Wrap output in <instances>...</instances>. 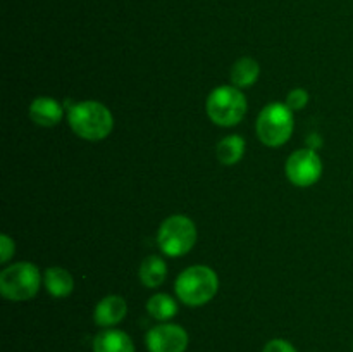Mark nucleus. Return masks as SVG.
Instances as JSON below:
<instances>
[{
  "label": "nucleus",
  "mask_w": 353,
  "mask_h": 352,
  "mask_svg": "<svg viewBox=\"0 0 353 352\" xmlns=\"http://www.w3.org/2000/svg\"><path fill=\"white\" fill-rule=\"evenodd\" d=\"M285 171L293 185L310 186L319 182L321 175H323V162L316 150L302 148L290 155Z\"/></svg>",
  "instance_id": "obj_7"
},
{
  "label": "nucleus",
  "mask_w": 353,
  "mask_h": 352,
  "mask_svg": "<svg viewBox=\"0 0 353 352\" xmlns=\"http://www.w3.org/2000/svg\"><path fill=\"white\" fill-rule=\"evenodd\" d=\"M0 251H2V259L0 262H7L10 259V255L14 254V242L10 240L7 235L0 237Z\"/></svg>",
  "instance_id": "obj_19"
},
{
  "label": "nucleus",
  "mask_w": 353,
  "mask_h": 352,
  "mask_svg": "<svg viewBox=\"0 0 353 352\" xmlns=\"http://www.w3.org/2000/svg\"><path fill=\"white\" fill-rule=\"evenodd\" d=\"M293 110L286 104L265 106L257 117V137L268 147H281L293 133Z\"/></svg>",
  "instance_id": "obj_3"
},
{
  "label": "nucleus",
  "mask_w": 353,
  "mask_h": 352,
  "mask_svg": "<svg viewBox=\"0 0 353 352\" xmlns=\"http://www.w3.org/2000/svg\"><path fill=\"white\" fill-rule=\"evenodd\" d=\"M245 154V140L240 135H230L217 144V159L226 166H233L241 161Z\"/></svg>",
  "instance_id": "obj_15"
},
{
  "label": "nucleus",
  "mask_w": 353,
  "mask_h": 352,
  "mask_svg": "<svg viewBox=\"0 0 353 352\" xmlns=\"http://www.w3.org/2000/svg\"><path fill=\"white\" fill-rule=\"evenodd\" d=\"M41 275L31 262H16L0 273V292L6 299L30 300L40 290Z\"/></svg>",
  "instance_id": "obj_5"
},
{
  "label": "nucleus",
  "mask_w": 353,
  "mask_h": 352,
  "mask_svg": "<svg viewBox=\"0 0 353 352\" xmlns=\"http://www.w3.org/2000/svg\"><path fill=\"white\" fill-rule=\"evenodd\" d=\"M147 311L152 317L159 321H168L176 316L178 313V304L168 293H157V295L150 297L147 302Z\"/></svg>",
  "instance_id": "obj_16"
},
{
  "label": "nucleus",
  "mask_w": 353,
  "mask_h": 352,
  "mask_svg": "<svg viewBox=\"0 0 353 352\" xmlns=\"http://www.w3.org/2000/svg\"><path fill=\"white\" fill-rule=\"evenodd\" d=\"M165 275H168V266L165 261L159 255H148L143 259L140 266V280L148 289H155L164 283Z\"/></svg>",
  "instance_id": "obj_13"
},
{
  "label": "nucleus",
  "mask_w": 353,
  "mask_h": 352,
  "mask_svg": "<svg viewBox=\"0 0 353 352\" xmlns=\"http://www.w3.org/2000/svg\"><path fill=\"white\" fill-rule=\"evenodd\" d=\"M157 242L161 251L169 257L188 254L196 242V226L188 216L174 214L159 228Z\"/></svg>",
  "instance_id": "obj_6"
},
{
  "label": "nucleus",
  "mask_w": 353,
  "mask_h": 352,
  "mask_svg": "<svg viewBox=\"0 0 353 352\" xmlns=\"http://www.w3.org/2000/svg\"><path fill=\"white\" fill-rule=\"evenodd\" d=\"M45 289L48 290L52 297H57V299H62V297H68L69 293L74 289V280H72L71 273L64 268H48L45 271Z\"/></svg>",
  "instance_id": "obj_12"
},
{
  "label": "nucleus",
  "mask_w": 353,
  "mask_h": 352,
  "mask_svg": "<svg viewBox=\"0 0 353 352\" xmlns=\"http://www.w3.org/2000/svg\"><path fill=\"white\" fill-rule=\"evenodd\" d=\"M69 124L79 138L99 141L109 137L114 128L112 113L95 100L72 104L68 114Z\"/></svg>",
  "instance_id": "obj_1"
},
{
  "label": "nucleus",
  "mask_w": 353,
  "mask_h": 352,
  "mask_svg": "<svg viewBox=\"0 0 353 352\" xmlns=\"http://www.w3.org/2000/svg\"><path fill=\"white\" fill-rule=\"evenodd\" d=\"M62 116H64V107L52 97H38L30 106V117L38 126H57L62 121Z\"/></svg>",
  "instance_id": "obj_9"
},
{
  "label": "nucleus",
  "mask_w": 353,
  "mask_h": 352,
  "mask_svg": "<svg viewBox=\"0 0 353 352\" xmlns=\"http://www.w3.org/2000/svg\"><path fill=\"white\" fill-rule=\"evenodd\" d=\"M93 352H134V344L128 333L110 328L93 338Z\"/></svg>",
  "instance_id": "obj_11"
},
{
  "label": "nucleus",
  "mask_w": 353,
  "mask_h": 352,
  "mask_svg": "<svg viewBox=\"0 0 353 352\" xmlns=\"http://www.w3.org/2000/svg\"><path fill=\"white\" fill-rule=\"evenodd\" d=\"M188 333L179 324H157L147 333L148 352H185Z\"/></svg>",
  "instance_id": "obj_8"
},
{
  "label": "nucleus",
  "mask_w": 353,
  "mask_h": 352,
  "mask_svg": "<svg viewBox=\"0 0 353 352\" xmlns=\"http://www.w3.org/2000/svg\"><path fill=\"white\" fill-rule=\"evenodd\" d=\"M259 75H261L259 62L252 57H241L231 69V81L236 88H248L257 81Z\"/></svg>",
  "instance_id": "obj_14"
},
{
  "label": "nucleus",
  "mask_w": 353,
  "mask_h": 352,
  "mask_svg": "<svg viewBox=\"0 0 353 352\" xmlns=\"http://www.w3.org/2000/svg\"><path fill=\"white\" fill-rule=\"evenodd\" d=\"M126 300L119 295H107L97 304L93 320L99 326H114L126 317Z\"/></svg>",
  "instance_id": "obj_10"
},
{
  "label": "nucleus",
  "mask_w": 353,
  "mask_h": 352,
  "mask_svg": "<svg viewBox=\"0 0 353 352\" xmlns=\"http://www.w3.org/2000/svg\"><path fill=\"white\" fill-rule=\"evenodd\" d=\"M207 114L217 126H234L247 114V97L236 86H217L207 99Z\"/></svg>",
  "instance_id": "obj_4"
},
{
  "label": "nucleus",
  "mask_w": 353,
  "mask_h": 352,
  "mask_svg": "<svg viewBox=\"0 0 353 352\" xmlns=\"http://www.w3.org/2000/svg\"><path fill=\"white\" fill-rule=\"evenodd\" d=\"M309 102V93L303 88H296L293 92L288 93V99H286V106L292 110H300L307 106Z\"/></svg>",
  "instance_id": "obj_17"
},
{
  "label": "nucleus",
  "mask_w": 353,
  "mask_h": 352,
  "mask_svg": "<svg viewBox=\"0 0 353 352\" xmlns=\"http://www.w3.org/2000/svg\"><path fill=\"white\" fill-rule=\"evenodd\" d=\"M262 352H296V349L290 342L283 340V338H274V340L265 344Z\"/></svg>",
  "instance_id": "obj_18"
},
{
  "label": "nucleus",
  "mask_w": 353,
  "mask_h": 352,
  "mask_svg": "<svg viewBox=\"0 0 353 352\" xmlns=\"http://www.w3.org/2000/svg\"><path fill=\"white\" fill-rule=\"evenodd\" d=\"M219 289L216 271L207 266L186 268L176 280V293L186 306L199 307L214 299Z\"/></svg>",
  "instance_id": "obj_2"
}]
</instances>
